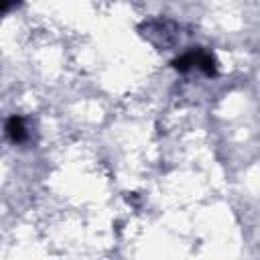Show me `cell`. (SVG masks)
I'll return each mask as SVG.
<instances>
[{"label": "cell", "instance_id": "1", "mask_svg": "<svg viewBox=\"0 0 260 260\" xmlns=\"http://www.w3.org/2000/svg\"><path fill=\"white\" fill-rule=\"evenodd\" d=\"M173 67L179 69V71H187L191 67H199L207 75H215V61H213V57L209 53H203V51H189V53H185L183 57L173 61Z\"/></svg>", "mask_w": 260, "mask_h": 260}, {"label": "cell", "instance_id": "2", "mask_svg": "<svg viewBox=\"0 0 260 260\" xmlns=\"http://www.w3.org/2000/svg\"><path fill=\"white\" fill-rule=\"evenodd\" d=\"M6 134L10 136L12 142H24V140L28 138V132H26V128H24L22 118L12 116V118L6 122Z\"/></svg>", "mask_w": 260, "mask_h": 260}, {"label": "cell", "instance_id": "3", "mask_svg": "<svg viewBox=\"0 0 260 260\" xmlns=\"http://www.w3.org/2000/svg\"><path fill=\"white\" fill-rule=\"evenodd\" d=\"M20 0H0V14H4L6 10H10L14 4H18Z\"/></svg>", "mask_w": 260, "mask_h": 260}]
</instances>
